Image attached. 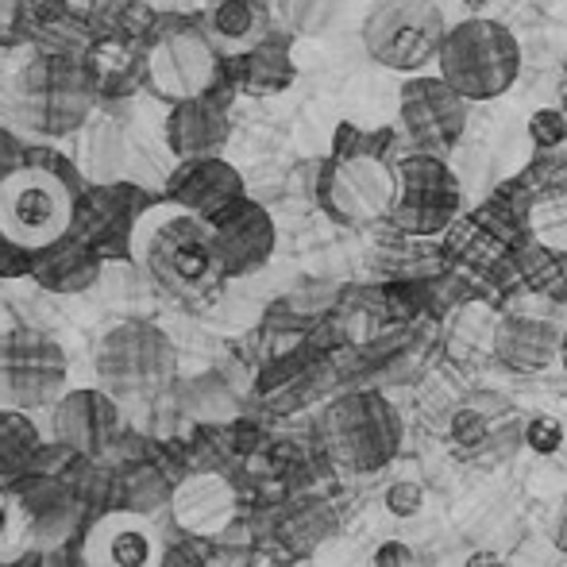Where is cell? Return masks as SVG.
<instances>
[{
	"instance_id": "obj_15",
	"label": "cell",
	"mask_w": 567,
	"mask_h": 567,
	"mask_svg": "<svg viewBox=\"0 0 567 567\" xmlns=\"http://www.w3.org/2000/svg\"><path fill=\"white\" fill-rule=\"evenodd\" d=\"M166 147L174 158H205V155H220L228 147V97L217 93H202V97H189L171 105L163 124Z\"/></svg>"
},
{
	"instance_id": "obj_1",
	"label": "cell",
	"mask_w": 567,
	"mask_h": 567,
	"mask_svg": "<svg viewBox=\"0 0 567 567\" xmlns=\"http://www.w3.org/2000/svg\"><path fill=\"white\" fill-rule=\"evenodd\" d=\"M132 255L171 298H205L225 282L213 220L166 202L140 213L132 231Z\"/></svg>"
},
{
	"instance_id": "obj_21",
	"label": "cell",
	"mask_w": 567,
	"mask_h": 567,
	"mask_svg": "<svg viewBox=\"0 0 567 567\" xmlns=\"http://www.w3.org/2000/svg\"><path fill=\"white\" fill-rule=\"evenodd\" d=\"M209 23L220 43L247 51V47H255L270 31V4L267 0H217Z\"/></svg>"
},
{
	"instance_id": "obj_8",
	"label": "cell",
	"mask_w": 567,
	"mask_h": 567,
	"mask_svg": "<svg viewBox=\"0 0 567 567\" xmlns=\"http://www.w3.org/2000/svg\"><path fill=\"white\" fill-rule=\"evenodd\" d=\"M394 205H390V225L405 236L441 239L463 213V186L452 174L449 155L433 151H405L394 158Z\"/></svg>"
},
{
	"instance_id": "obj_22",
	"label": "cell",
	"mask_w": 567,
	"mask_h": 567,
	"mask_svg": "<svg viewBox=\"0 0 567 567\" xmlns=\"http://www.w3.org/2000/svg\"><path fill=\"white\" fill-rule=\"evenodd\" d=\"M398 147L394 127H363V124H343L332 135V155L337 158H374V163H390Z\"/></svg>"
},
{
	"instance_id": "obj_2",
	"label": "cell",
	"mask_w": 567,
	"mask_h": 567,
	"mask_svg": "<svg viewBox=\"0 0 567 567\" xmlns=\"http://www.w3.org/2000/svg\"><path fill=\"white\" fill-rule=\"evenodd\" d=\"M405 421L379 390H348L317 421V452L337 475H374L402 452Z\"/></svg>"
},
{
	"instance_id": "obj_26",
	"label": "cell",
	"mask_w": 567,
	"mask_h": 567,
	"mask_svg": "<svg viewBox=\"0 0 567 567\" xmlns=\"http://www.w3.org/2000/svg\"><path fill=\"white\" fill-rule=\"evenodd\" d=\"M449 436L463 455H475L478 449H486L491 441V421L478 410H455L449 421Z\"/></svg>"
},
{
	"instance_id": "obj_20",
	"label": "cell",
	"mask_w": 567,
	"mask_h": 567,
	"mask_svg": "<svg viewBox=\"0 0 567 567\" xmlns=\"http://www.w3.org/2000/svg\"><path fill=\"white\" fill-rule=\"evenodd\" d=\"M97 251H93L90 244H74L66 247V239L54 247H47V251H39V262H35V275L43 278V286H51V290H82V286H90L93 278H97Z\"/></svg>"
},
{
	"instance_id": "obj_11",
	"label": "cell",
	"mask_w": 567,
	"mask_h": 567,
	"mask_svg": "<svg viewBox=\"0 0 567 567\" xmlns=\"http://www.w3.org/2000/svg\"><path fill=\"white\" fill-rule=\"evenodd\" d=\"M471 101L441 74H410L398 90V120L417 151L449 155L467 132Z\"/></svg>"
},
{
	"instance_id": "obj_18",
	"label": "cell",
	"mask_w": 567,
	"mask_h": 567,
	"mask_svg": "<svg viewBox=\"0 0 567 567\" xmlns=\"http://www.w3.org/2000/svg\"><path fill=\"white\" fill-rule=\"evenodd\" d=\"M93 567H158V537L132 514H113L90 537Z\"/></svg>"
},
{
	"instance_id": "obj_29",
	"label": "cell",
	"mask_w": 567,
	"mask_h": 567,
	"mask_svg": "<svg viewBox=\"0 0 567 567\" xmlns=\"http://www.w3.org/2000/svg\"><path fill=\"white\" fill-rule=\"evenodd\" d=\"M386 509L394 517H417L421 506H425V491H421V483H413V478H398V483L386 486Z\"/></svg>"
},
{
	"instance_id": "obj_23",
	"label": "cell",
	"mask_w": 567,
	"mask_h": 567,
	"mask_svg": "<svg viewBox=\"0 0 567 567\" xmlns=\"http://www.w3.org/2000/svg\"><path fill=\"white\" fill-rule=\"evenodd\" d=\"M379 301L390 321L410 324L433 306V286H429V278H390V282L382 286Z\"/></svg>"
},
{
	"instance_id": "obj_27",
	"label": "cell",
	"mask_w": 567,
	"mask_h": 567,
	"mask_svg": "<svg viewBox=\"0 0 567 567\" xmlns=\"http://www.w3.org/2000/svg\"><path fill=\"white\" fill-rule=\"evenodd\" d=\"M529 140L537 151H560L567 147V109L545 105L529 116Z\"/></svg>"
},
{
	"instance_id": "obj_16",
	"label": "cell",
	"mask_w": 567,
	"mask_h": 567,
	"mask_svg": "<svg viewBox=\"0 0 567 567\" xmlns=\"http://www.w3.org/2000/svg\"><path fill=\"white\" fill-rule=\"evenodd\" d=\"M225 78L231 90L251 93V97L286 93L293 85V78H298V66H293V35L270 28L259 43L225 62Z\"/></svg>"
},
{
	"instance_id": "obj_6",
	"label": "cell",
	"mask_w": 567,
	"mask_h": 567,
	"mask_svg": "<svg viewBox=\"0 0 567 567\" xmlns=\"http://www.w3.org/2000/svg\"><path fill=\"white\" fill-rule=\"evenodd\" d=\"M444 35H449V20L436 0H374L359 28L367 54L382 70H394L402 78L436 66Z\"/></svg>"
},
{
	"instance_id": "obj_10",
	"label": "cell",
	"mask_w": 567,
	"mask_h": 567,
	"mask_svg": "<svg viewBox=\"0 0 567 567\" xmlns=\"http://www.w3.org/2000/svg\"><path fill=\"white\" fill-rule=\"evenodd\" d=\"M394 166L374 158H337L329 155L317 171V205L337 225H367V220L390 217L394 205Z\"/></svg>"
},
{
	"instance_id": "obj_25",
	"label": "cell",
	"mask_w": 567,
	"mask_h": 567,
	"mask_svg": "<svg viewBox=\"0 0 567 567\" xmlns=\"http://www.w3.org/2000/svg\"><path fill=\"white\" fill-rule=\"evenodd\" d=\"M35 425L23 413H0V471H20L35 455Z\"/></svg>"
},
{
	"instance_id": "obj_14",
	"label": "cell",
	"mask_w": 567,
	"mask_h": 567,
	"mask_svg": "<svg viewBox=\"0 0 567 567\" xmlns=\"http://www.w3.org/2000/svg\"><path fill=\"white\" fill-rule=\"evenodd\" d=\"M213 231H217V255L228 278L259 270L262 262L275 255V244H278L275 220H270V213L262 209L259 202H251V197H244V202L231 205L228 213H220V217L213 220Z\"/></svg>"
},
{
	"instance_id": "obj_31",
	"label": "cell",
	"mask_w": 567,
	"mask_h": 567,
	"mask_svg": "<svg viewBox=\"0 0 567 567\" xmlns=\"http://www.w3.org/2000/svg\"><path fill=\"white\" fill-rule=\"evenodd\" d=\"M374 567H413V548L405 540H382L374 548Z\"/></svg>"
},
{
	"instance_id": "obj_19",
	"label": "cell",
	"mask_w": 567,
	"mask_h": 567,
	"mask_svg": "<svg viewBox=\"0 0 567 567\" xmlns=\"http://www.w3.org/2000/svg\"><path fill=\"white\" fill-rule=\"evenodd\" d=\"M231 509H236V494L225 478L217 475H194L178 486L174 494V514L186 525L189 533H220L231 522Z\"/></svg>"
},
{
	"instance_id": "obj_34",
	"label": "cell",
	"mask_w": 567,
	"mask_h": 567,
	"mask_svg": "<svg viewBox=\"0 0 567 567\" xmlns=\"http://www.w3.org/2000/svg\"><path fill=\"white\" fill-rule=\"evenodd\" d=\"M8 529H12V506H8V498H0V540L8 537Z\"/></svg>"
},
{
	"instance_id": "obj_3",
	"label": "cell",
	"mask_w": 567,
	"mask_h": 567,
	"mask_svg": "<svg viewBox=\"0 0 567 567\" xmlns=\"http://www.w3.org/2000/svg\"><path fill=\"white\" fill-rule=\"evenodd\" d=\"M436 74L452 90H460L471 105H486L514 90L517 74H522V43L506 23L467 16V20L452 23L444 35L441 54H436Z\"/></svg>"
},
{
	"instance_id": "obj_36",
	"label": "cell",
	"mask_w": 567,
	"mask_h": 567,
	"mask_svg": "<svg viewBox=\"0 0 567 567\" xmlns=\"http://www.w3.org/2000/svg\"><path fill=\"white\" fill-rule=\"evenodd\" d=\"M560 363H564V374H567V329H564V340H560Z\"/></svg>"
},
{
	"instance_id": "obj_5",
	"label": "cell",
	"mask_w": 567,
	"mask_h": 567,
	"mask_svg": "<svg viewBox=\"0 0 567 567\" xmlns=\"http://www.w3.org/2000/svg\"><path fill=\"white\" fill-rule=\"evenodd\" d=\"M97 78H93L85 54H39L23 74L16 78V109L23 127L43 135H66L85 124L97 97Z\"/></svg>"
},
{
	"instance_id": "obj_13",
	"label": "cell",
	"mask_w": 567,
	"mask_h": 567,
	"mask_svg": "<svg viewBox=\"0 0 567 567\" xmlns=\"http://www.w3.org/2000/svg\"><path fill=\"white\" fill-rule=\"evenodd\" d=\"M23 351H28V363H20V351L12 348V340H0V394L16 405L47 402L51 390L59 394L62 374H66L62 348L39 332H23Z\"/></svg>"
},
{
	"instance_id": "obj_4",
	"label": "cell",
	"mask_w": 567,
	"mask_h": 567,
	"mask_svg": "<svg viewBox=\"0 0 567 567\" xmlns=\"http://www.w3.org/2000/svg\"><path fill=\"white\" fill-rule=\"evenodd\" d=\"M533 194H517V182L506 189H498L494 197H486L483 205H475L471 213H460V220L441 236L444 262L463 275L491 278L514 259V251L522 247V239L529 236L533 225Z\"/></svg>"
},
{
	"instance_id": "obj_24",
	"label": "cell",
	"mask_w": 567,
	"mask_h": 567,
	"mask_svg": "<svg viewBox=\"0 0 567 567\" xmlns=\"http://www.w3.org/2000/svg\"><path fill=\"white\" fill-rule=\"evenodd\" d=\"M278 8L293 35H324L340 20L348 0H278Z\"/></svg>"
},
{
	"instance_id": "obj_9",
	"label": "cell",
	"mask_w": 567,
	"mask_h": 567,
	"mask_svg": "<svg viewBox=\"0 0 567 567\" xmlns=\"http://www.w3.org/2000/svg\"><path fill=\"white\" fill-rule=\"evenodd\" d=\"M225 74L213 39L194 23H171L147 43V85L166 105L202 97Z\"/></svg>"
},
{
	"instance_id": "obj_30",
	"label": "cell",
	"mask_w": 567,
	"mask_h": 567,
	"mask_svg": "<svg viewBox=\"0 0 567 567\" xmlns=\"http://www.w3.org/2000/svg\"><path fill=\"white\" fill-rule=\"evenodd\" d=\"M31 0H0V39H12L28 28Z\"/></svg>"
},
{
	"instance_id": "obj_32",
	"label": "cell",
	"mask_w": 567,
	"mask_h": 567,
	"mask_svg": "<svg viewBox=\"0 0 567 567\" xmlns=\"http://www.w3.org/2000/svg\"><path fill=\"white\" fill-rule=\"evenodd\" d=\"M548 533H553V548L556 553H567V494L560 502H556V514H553V525H548Z\"/></svg>"
},
{
	"instance_id": "obj_7",
	"label": "cell",
	"mask_w": 567,
	"mask_h": 567,
	"mask_svg": "<svg viewBox=\"0 0 567 567\" xmlns=\"http://www.w3.org/2000/svg\"><path fill=\"white\" fill-rule=\"evenodd\" d=\"M74 231V194L47 166H20L0 178V236L28 255L62 244Z\"/></svg>"
},
{
	"instance_id": "obj_28",
	"label": "cell",
	"mask_w": 567,
	"mask_h": 567,
	"mask_svg": "<svg viewBox=\"0 0 567 567\" xmlns=\"http://www.w3.org/2000/svg\"><path fill=\"white\" fill-rule=\"evenodd\" d=\"M525 444H529L537 455H556L564 444V425L548 413H537L533 421H525Z\"/></svg>"
},
{
	"instance_id": "obj_33",
	"label": "cell",
	"mask_w": 567,
	"mask_h": 567,
	"mask_svg": "<svg viewBox=\"0 0 567 567\" xmlns=\"http://www.w3.org/2000/svg\"><path fill=\"white\" fill-rule=\"evenodd\" d=\"M463 567H506V560H502L498 553H491V548H478V553L467 556V564Z\"/></svg>"
},
{
	"instance_id": "obj_17",
	"label": "cell",
	"mask_w": 567,
	"mask_h": 567,
	"mask_svg": "<svg viewBox=\"0 0 567 567\" xmlns=\"http://www.w3.org/2000/svg\"><path fill=\"white\" fill-rule=\"evenodd\" d=\"M560 340L564 329H556L553 321L509 313L494 329V355H498L502 367L517 374H540L553 363H560Z\"/></svg>"
},
{
	"instance_id": "obj_35",
	"label": "cell",
	"mask_w": 567,
	"mask_h": 567,
	"mask_svg": "<svg viewBox=\"0 0 567 567\" xmlns=\"http://www.w3.org/2000/svg\"><path fill=\"white\" fill-rule=\"evenodd\" d=\"M463 4L471 8V16H478V12H483V8H491V0H463Z\"/></svg>"
},
{
	"instance_id": "obj_12",
	"label": "cell",
	"mask_w": 567,
	"mask_h": 567,
	"mask_svg": "<svg viewBox=\"0 0 567 567\" xmlns=\"http://www.w3.org/2000/svg\"><path fill=\"white\" fill-rule=\"evenodd\" d=\"M247 197L244 174L220 155L205 158H178L174 174L166 178V202L182 205V209L197 213L205 220H217L231 205Z\"/></svg>"
}]
</instances>
